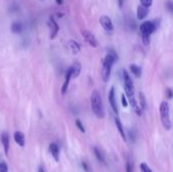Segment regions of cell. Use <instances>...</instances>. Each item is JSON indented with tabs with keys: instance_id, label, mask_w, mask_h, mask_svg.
Masks as SVG:
<instances>
[{
	"instance_id": "1",
	"label": "cell",
	"mask_w": 173,
	"mask_h": 172,
	"mask_svg": "<svg viewBox=\"0 0 173 172\" xmlns=\"http://www.w3.org/2000/svg\"><path fill=\"white\" fill-rule=\"evenodd\" d=\"M90 103H91L92 111L94 112L95 116H96L98 118H103L104 116H105L103 102H102L101 95L99 94V92L97 90H94L92 92V94H91Z\"/></svg>"
},
{
	"instance_id": "2",
	"label": "cell",
	"mask_w": 173,
	"mask_h": 172,
	"mask_svg": "<svg viewBox=\"0 0 173 172\" xmlns=\"http://www.w3.org/2000/svg\"><path fill=\"white\" fill-rule=\"evenodd\" d=\"M117 59V55L115 52L108 53L105 56V58H104L103 64H102V69H101V77L103 82H108L109 80L111 68H112L113 64H115Z\"/></svg>"
},
{
	"instance_id": "3",
	"label": "cell",
	"mask_w": 173,
	"mask_h": 172,
	"mask_svg": "<svg viewBox=\"0 0 173 172\" xmlns=\"http://www.w3.org/2000/svg\"><path fill=\"white\" fill-rule=\"evenodd\" d=\"M159 111H160V118L163 128L167 131H170L171 130V120H170L169 103L167 101H162L160 104Z\"/></svg>"
},
{
	"instance_id": "4",
	"label": "cell",
	"mask_w": 173,
	"mask_h": 172,
	"mask_svg": "<svg viewBox=\"0 0 173 172\" xmlns=\"http://www.w3.org/2000/svg\"><path fill=\"white\" fill-rule=\"evenodd\" d=\"M155 31H156V29H155L154 24H152V21H145L141 24L140 33L142 36L143 44L145 46H148L150 44V36Z\"/></svg>"
},
{
	"instance_id": "5",
	"label": "cell",
	"mask_w": 173,
	"mask_h": 172,
	"mask_svg": "<svg viewBox=\"0 0 173 172\" xmlns=\"http://www.w3.org/2000/svg\"><path fill=\"white\" fill-rule=\"evenodd\" d=\"M122 78H124V88H125V93L127 97H131V96L134 95V84L133 81H132L130 75L127 74V72L126 70L122 73Z\"/></svg>"
},
{
	"instance_id": "6",
	"label": "cell",
	"mask_w": 173,
	"mask_h": 172,
	"mask_svg": "<svg viewBox=\"0 0 173 172\" xmlns=\"http://www.w3.org/2000/svg\"><path fill=\"white\" fill-rule=\"evenodd\" d=\"M99 22L101 24V26L103 27V29L108 33H111L113 31V24L112 20L110 19V17H108V15H102L99 18Z\"/></svg>"
},
{
	"instance_id": "7",
	"label": "cell",
	"mask_w": 173,
	"mask_h": 172,
	"mask_svg": "<svg viewBox=\"0 0 173 172\" xmlns=\"http://www.w3.org/2000/svg\"><path fill=\"white\" fill-rule=\"evenodd\" d=\"M82 36H83L84 40L87 42L88 45H90L92 48H96L98 43H97V40L95 38V36L93 34L91 31H82Z\"/></svg>"
},
{
	"instance_id": "8",
	"label": "cell",
	"mask_w": 173,
	"mask_h": 172,
	"mask_svg": "<svg viewBox=\"0 0 173 172\" xmlns=\"http://www.w3.org/2000/svg\"><path fill=\"white\" fill-rule=\"evenodd\" d=\"M108 101H109V104H110L111 108H112V111L117 114L118 108H117V98H115V88H113V87H111L110 90H109Z\"/></svg>"
},
{
	"instance_id": "9",
	"label": "cell",
	"mask_w": 173,
	"mask_h": 172,
	"mask_svg": "<svg viewBox=\"0 0 173 172\" xmlns=\"http://www.w3.org/2000/svg\"><path fill=\"white\" fill-rule=\"evenodd\" d=\"M49 27H50V33H51L50 39H51V40H54V39L57 36L58 31H59V26H58V24L56 22V20H55V18L50 17V19H49Z\"/></svg>"
},
{
	"instance_id": "10",
	"label": "cell",
	"mask_w": 173,
	"mask_h": 172,
	"mask_svg": "<svg viewBox=\"0 0 173 172\" xmlns=\"http://www.w3.org/2000/svg\"><path fill=\"white\" fill-rule=\"evenodd\" d=\"M0 140H1L2 146L4 148V152L6 155H8L9 151V135L7 132H2L0 135Z\"/></svg>"
},
{
	"instance_id": "11",
	"label": "cell",
	"mask_w": 173,
	"mask_h": 172,
	"mask_svg": "<svg viewBox=\"0 0 173 172\" xmlns=\"http://www.w3.org/2000/svg\"><path fill=\"white\" fill-rule=\"evenodd\" d=\"M71 78H72V71H71V68H70L69 70L67 71V73H66L65 81H64L63 86H62V94H65V93L67 92L68 86H69V83H70V80H71Z\"/></svg>"
},
{
	"instance_id": "12",
	"label": "cell",
	"mask_w": 173,
	"mask_h": 172,
	"mask_svg": "<svg viewBox=\"0 0 173 172\" xmlns=\"http://www.w3.org/2000/svg\"><path fill=\"white\" fill-rule=\"evenodd\" d=\"M149 13V7H145L143 5H139L137 9V16L139 19H144Z\"/></svg>"
},
{
	"instance_id": "13",
	"label": "cell",
	"mask_w": 173,
	"mask_h": 172,
	"mask_svg": "<svg viewBox=\"0 0 173 172\" xmlns=\"http://www.w3.org/2000/svg\"><path fill=\"white\" fill-rule=\"evenodd\" d=\"M49 150H50V153L52 154V156L54 157V159L56 160V161H59V153H60V151H59L58 145H57L56 143L50 144Z\"/></svg>"
},
{
	"instance_id": "14",
	"label": "cell",
	"mask_w": 173,
	"mask_h": 172,
	"mask_svg": "<svg viewBox=\"0 0 173 172\" xmlns=\"http://www.w3.org/2000/svg\"><path fill=\"white\" fill-rule=\"evenodd\" d=\"M13 137H14V141L16 142V143H17L20 147H23V146H24V144H26V140H24V135H23V133H22V132H19V131H17V132L14 133Z\"/></svg>"
},
{
	"instance_id": "15",
	"label": "cell",
	"mask_w": 173,
	"mask_h": 172,
	"mask_svg": "<svg viewBox=\"0 0 173 172\" xmlns=\"http://www.w3.org/2000/svg\"><path fill=\"white\" fill-rule=\"evenodd\" d=\"M71 71H72V77L74 78H77L80 75V72H81V64L80 62L76 61L74 64H73V66L71 67Z\"/></svg>"
},
{
	"instance_id": "16",
	"label": "cell",
	"mask_w": 173,
	"mask_h": 172,
	"mask_svg": "<svg viewBox=\"0 0 173 172\" xmlns=\"http://www.w3.org/2000/svg\"><path fill=\"white\" fill-rule=\"evenodd\" d=\"M129 100H130V103H131L132 107H133V108L135 109V111L137 112V114H138V116H142L143 109L141 108L140 105H139L138 103H137L136 99L134 98V96H131V97H129Z\"/></svg>"
},
{
	"instance_id": "17",
	"label": "cell",
	"mask_w": 173,
	"mask_h": 172,
	"mask_svg": "<svg viewBox=\"0 0 173 172\" xmlns=\"http://www.w3.org/2000/svg\"><path fill=\"white\" fill-rule=\"evenodd\" d=\"M115 126H117V129L118 130L120 136H122V140H124V141H127V135H126V133H125V129L122 125V121H120V118H115Z\"/></svg>"
},
{
	"instance_id": "18",
	"label": "cell",
	"mask_w": 173,
	"mask_h": 172,
	"mask_svg": "<svg viewBox=\"0 0 173 172\" xmlns=\"http://www.w3.org/2000/svg\"><path fill=\"white\" fill-rule=\"evenodd\" d=\"M68 48L71 50V52L73 54H78L80 52V46L78 45L75 41H69L68 42Z\"/></svg>"
},
{
	"instance_id": "19",
	"label": "cell",
	"mask_w": 173,
	"mask_h": 172,
	"mask_svg": "<svg viewBox=\"0 0 173 172\" xmlns=\"http://www.w3.org/2000/svg\"><path fill=\"white\" fill-rule=\"evenodd\" d=\"M139 105L143 111L147 109V100H146V97L143 92H139Z\"/></svg>"
},
{
	"instance_id": "20",
	"label": "cell",
	"mask_w": 173,
	"mask_h": 172,
	"mask_svg": "<svg viewBox=\"0 0 173 172\" xmlns=\"http://www.w3.org/2000/svg\"><path fill=\"white\" fill-rule=\"evenodd\" d=\"M130 69H131L132 73H133L137 78L141 77V75H142V69L139 67V66L135 65V64H132V65L130 66Z\"/></svg>"
},
{
	"instance_id": "21",
	"label": "cell",
	"mask_w": 173,
	"mask_h": 172,
	"mask_svg": "<svg viewBox=\"0 0 173 172\" xmlns=\"http://www.w3.org/2000/svg\"><path fill=\"white\" fill-rule=\"evenodd\" d=\"M22 31V26L19 22H14V24L11 26V31L14 34H19Z\"/></svg>"
},
{
	"instance_id": "22",
	"label": "cell",
	"mask_w": 173,
	"mask_h": 172,
	"mask_svg": "<svg viewBox=\"0 0 173 172\" xmlns=\"http://www.w3.org/2000/svg\"><path fill=\"white\" fill-rule=\"evenodd\" d=\"M93 151H94V154L96 156L97 159H98V161L104 162V157H103V155H102L101 151H100L99 149H97L96 147H93Z\"/></svg>"
},
{
	"instance_id": "23",
	"label": "cell",
	"mask_w": 173,
	"mask_h": 172,
	"mask_svg": "<svg viewBox=\"0 0 173 172\" xmlns=\"http://www.w3.org/2000/svg\"><path fill=\"white\" fill-rule=\"evenodd\" d=\"M141 5L145 6V7H150L153 3V0H140Z\"/></svg>"
},
{
	"instance_id": "24",
	"label": "cell",
	"mask_w": 173,
	"mask_h": 172,
	"mask_svg": "<svg viewBox=\"0 0 173 172\" xmlns=\"http://www.w3.org/2000/svg\"><path fill=\"white\" fill-rule=\"evenodd\" d=\"M140 169H141V171H142V172H153L151 169L149 168V167H148V165L146 163H141Z\"/></svg>"
},
{
	"instance_id": "25",
	"label": "cell",
	"mask_w": 173,
	"mask_h": 172,
	"mask_svg": "<svg viewBox=\"0 0 173 172\" xmlns=\"http://www.w3.org/2000/svg\"><path fill=\"white\" fill-rule=\"evenodd\" d=\"M75 123H76V127L78 128L79 130H80L81 133H85V128L83 127V125H82V123L79 120H76L75 121Z\"/></svg>"
},
{
	"instance_id": "26",
	"label": "cell",
	"mask_w": 173,
	"mask_h": 172,
	"mask_svg": "<svg viewBox=\"0 0 173 172\" xmlns=\"http://www.w3.org/2000/svg\"><path fill=\"white\" fill-rule=\"evenodd\" d=\"M0 172H8V166L6 162H1L0 163Z\"/></svg>"
},
{
	"instance_id": "27",
	"label": "cell",
	"mask_w": 173,
	"mask_h": 172,
	"mask_svg": "<svg viewBox=\"0 0 173 172\" xmlns=\"http://www.w3.org/2000/svg\"><path fill=\"white\" fill-rule=\"evenodd\" d=\"M122 105H124L125 107L127 106V97L125 96V94L122 95Z\"/></svg>"
},
{
	"instance_id": "28",
	"label": "cell",
	"mask_w": 173,
	"mask_h": 172,
	"mask_svg": "<svg viewBox=\"0 0 173 172\" xmlns=\"http://www.w3.org/2000/svg\"><path fill=\"white\" fill-rule=\"evenodd\" d=\"M166 92H167V97L169 98V99H171L172 98V90L170 88H168L167 90H166Z\"/></svg>"
},
{
	"instance_id": "29",
	"label": "cell",
	"mask_w": 173,
	"mask_h": 172,
	"mask_svg": "<svg viewBox=\"0 0 173 172\" xmlns=\"http://www.w3.org/2000/svg\"><path fill=\"white\" fill-rule=\"evenodd\" d=\"M126 171H127V172H132V166H131V163H130V162H127V165H126Z\"/></svg>"
},
{
	"instance_id": "30",
	"label": "cell",
	"mask_w": 173,
	"mask_h": 172,
	"mask_svg": "<svg viewBox=\"0 0 173 172\" xmlns=\"http://www.w3.org/2000/svg\"><path fill=\"white\" fill-rule=\"evenodd\" d=\"M167 6H168V9H169V11H172V9H173V6H172V3H171V1H168V3H167Z\"/></svg>"
},
{
	"instance_id": "31",
	"label": "cell",
	"mask_w": 173,
	"mask_h": 172,
	"mask_svg": "<svg viewBox=\"0 0 173 172\" xmlns=\"http://www.w3.org/2000/svg\"><path fill=\"white\" fill-rule=\"evenodd\" d=\"M117 1H118V6L122 8V5H124V1H125V0H117Z\"/></svg>"
},
{
	"instance_id": "32",
	"label": "cell",
	"mask_w": 173,
	"mask_h": 172,
	"mask_svg": "<svg viewBox=\"0 0 173 172\" xmlns=\"http://www.w3.org/2000/svg\"><path fill=\"white\" fill-rule=\"evenodd\" d=\"M82 166H83V168H84V170H86L87 171L88 170V167H87V164L85 163V162H82Z\"/></svg>"
},
{
	"instance_id": "33",
	"label": "cell",
	"mask_w": 173,
	"mask_h": 172,
	"mask_svg": "<svg viewBox=\"0 0 173 172\" xmlns=\"http://www.w3.org/2000/svg\"><path fill=\"white\" fill-rule=\"evenodd\" d=\"M57 4H59V5H62L63 4V0H56Z\"/></svg>"
},
{
	"instance_id": "34",
	"label": "cell",
	"mask_w": 173,
	"mask_h": 172,
	"mask_svg": "<svg viewBox=\"0 0 173 172\" xmlns=\"http://www.w3.org/2000/svg\"><path fill=\"white\" fill-rule=\"evenodd\" d=\"M38 172H45V170L43 168H40V169H38Z\"/></svg>"
}]
</instances>
